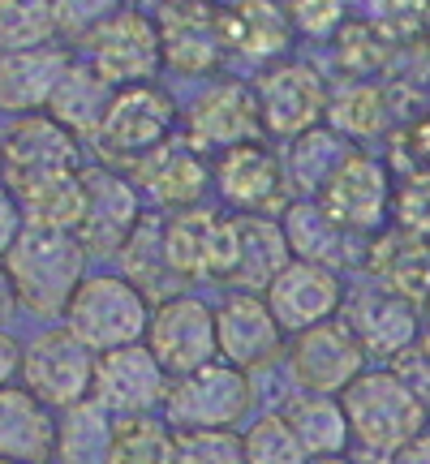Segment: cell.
Instances as JSON below:
<instances>
[{"mask_svg":"<svg viewBox=\"0 0 430 464\" xmlns=\"http://www.w3.org/2000/svg\"><path fill=\"white\" fill-rule=\"evenodd\" d=\"M9 280H14L22 318L31 327H52L65 323V310L78 284L91 276V254L78 241V232H39L26 228L17 237V246L0 258Z\"/></svg>","mask_w":430,"mask_h":464,"instance_id":"6da1fadb","label":"cell"},{"mask_svg":"<svg viewBox=\"0 0 430 464\" xmlns=\"http://www.w3.org/2000/svg\"><path fill=\"white\" fill-rule=\"evenodd\" d=\"M181 133V91L172 82H138L121 86L112 95V108L103 116L95 142L86 147L91 164L133 168L142 155L164 147Z\"/></svg>","mask_w":430,"mask_h":464,"instance_id":"7a4b0ae2","label":"cell"},{"mask_svg":"<svg viewBox=\"0 0 430 464\" xmlns=\"http://www.w3.org/2000/svg\"><path fill=\"white\" fill-rule=\"evenodd\" d=\"M340 400H345L348 430H353V451L396 456L417 434L430 430L426 400L417 396L392 365H370Z\"/></svg>","mask_w":430,"mask_h":464,"instance_id":"3957f363","label":"cell"},{"mask_svg":"<svg viewBox=\"0 0 430 464\" xmlns=\"http://www.w3.org/2000/svg\"><path fill=\"white\" fill-rule=\"evenodd\" d=\"M267 400L271 392L263 379L215 357L181 379H172L164 421L172 430H241Z\"/></svg>","mask_w":430,"mask_h":464,"instance_id":"277c9868","label":"cell"},{"mask_svg":"<svg viewBox=\"0 0 430 464\" xmlns=\"http://www.w3.org/2000/svg\"><path fill=\"white\" fill-rule=\"evenodd\" d=\"M155 301L130 284L116 266H91V276L78 284V293L65 310V327L83 340L91 353L147 344Z\"/></svg>","mask_w":430,"mask_h":464,"instance_id":"5b68a950","label":"cell"},{"mask_svg":"<svg viewBox=\"0 0 430 464\" xmlns=\"http://www.w3.org/2000/svg\"><path fill=\"white\" fill-rule=\"evenodd\" d=\"M164 254L185 288L224 293L241 258V219L220 202L164 216Z\"/></svg>","mask_w":430,"mask_h":464,"instance_id":"8992f818","label":"cell"},{"mask_svg":"<svg viewBox=\"0 0 430 464\" xmlns=\"http://www.w3.org/2000/svg\"><path fill=\"white\" fill-rule=\"evenodd\" d=\"M254 95H259V112H263V133L284 147L298 133L327 125L331 95H336V78L323 65V56H288L280 65L259 69L254 78Z\"/></svg>","mask_w":430,"mask_h":464,"instance_id":"52a82bcc","label":"cell"},{"mask_svg":"<svg viewBox=\"0 0 430 464\" xmlns=\"http://www.w3.org/2000/svg\"><path fill=\"white\" fill-rule=\"evenodd\" d=\"M181 138L194 142L202 155H220L241 142H259L263 133V112L254 82L237 69H224L199 86L181 91Z\"/></svg>","mask_w":430,"mask_h":464,"instance_id":"ba28073f","label":"cell"},{"mask_svg":"<svg viewBox=\"0 0 430 464\" xmlns=\"http://www.w3.org/2000/svg\"><path fill=\"white\" fill-rule=\"evenodd\" d=\"M95 365L100 353L78 340L65 323L52 327H26V348H22V387L34 392L48 409L69 413L95 396Z\"/></svg>","mask_w":430,"mask_h":464,"instance_id":"9c48e42d","label":"cell"},{"mask_svg":"<svg viewBox=\"0 0 430 464\" xmlns=\"http://www.w3.org/2000/svg\"><path fill=\"white\" fill-rule=\"evenodd\" d=\"M215 172V202L232 216H263L280 219L293 207V185L284 172V155L271 138L241 142L232 150H220L211 160Z\"/></svg>","mask_w":430,"mask_h":464,"instance_id":"30bf717a","label":"cell"},{"mask_svg":"<svg viewBox=\"0 0 430 464\" xmlns=\"http://www.w3.org/2000/svg\"><path fill=\"white\" fill-rule=\"evenodd\" d=\"M151 17H155V26H160L164 78L177 86V91L199 86L229 69V52H224L215 0H164Z\"/></svg>","mask_w":430,"mask_h":464,"instance_id":"8fae6325","label":"cell"},{"mask_svg":"<svg viewBox=\"0 0 430 464\" xmlns=\"http://www.w3.org/2000/svg\"><path fill=\"white\" fill-rule=\"evenodd\" d=\"M86 65L100 78L121 91V86L138 82H168L164 78V48H160V26L147 9H138L133 0H125L100 31L78 48Z\"/></svg>","mask_w":430,"mask_h":464,"instance_id":"7c38bea8","label":"cell"},{"mask_svg":"<svg viewBox=\"0 0 430 464\" xmlns=\"http://www.w3.org/2000/svg\"><path fill=\"white\" fill-rule=\"evenodd\" d=\"M366 370H370V357L357 344V335L348 332L345 318H331V323H318L310 332L288 335L280 387L318 392V396H345Z\"/></svg>","mask_w":430,"mask_h":464,"instance_id":"4fadbf2b","label":"cell"},{"mask_svg":"<svg viewBox=\"0 0 430 464\" xmlns=\"http://www.w3.org/2000/svg\"><path fill=\"white\" fill-rule=\"evenodd\" d=\"M392 198H396V168L383 150L370 147L348 150V160L318 194L323 211L357 237H379L383 228H392Z\"/></svg>","mask_w":430,"mask_h":464,"instance_id":"5bb4252c","label":"cell"},{"mask_svg":"<svg viewBox=\"0 0 430 464\" xmlns=\"http://www.w3.org/2000/svg\"><path fill=\"white\" fill-rule=\"evenodd\" d=\"M215 327H220V357L254 379H280L288 332L263 293H215Z\"/></svg>","mask_w":430,"mask_h":464,"instance_id":"9a60e30c","label":"cell"},{"mask_svg":"<svg viewBox=\"0 0 430 464\" xmlns=\"http://www.w3.org/2000/svg\"><path fill=\"white\" fill-rule=\"evenodd\" d=\"M340 318L348 323V332L357 335V344L366 348L370 365H396L405 353L417 348L426 310H417L414 301L387 293L383 284L366 280V276H353Z\"/></svg>","mask_w":430,"mask_h":464,"instance_id":"2e32d148","label":"cell"},{"mask_svg":"<svg viewBox=\"0 0 430 464\" xmlns=\"http://www.w3.org/2000/svg\"><path fill=\"white\" fill-rule=\"evenodd\" d=\"M83 181H86V216L83 228H78V241L86 246L95 266H112L116 254L125 249V241L147 219V198L138 194L130 172L108 164H86Z\"/></svg>","mask_w":430,"mask_h":464,"instance_id":"e0dca14e","label":"cell"},{"mask_svg":"<svg viewBox=\"0 0 430 464\" xmlns=\"http://www.w3.org/2000/svg\"><path fill=\"white\" fill-rule=\"evenodd\" d=\"M215 14H220L229 69L237 73L254 78L259 69L298 56L301 39L288 22L284 0H215Z\"/></svg>","mask_w":430,"mask_h":464,"instance_id":"ac0fdd59","label":"cell"},{"mask_svg":"<svg viewBox=\"0 0 430 464\" xmlns=\"http://www.w3.org/2000/svg\"><path fill=\"white\" fill-rule=\"evenodd\" d=\"M125 172L138 185V194L147 198V211H160V216H177V211H194V207L215 202L211 155H202L181 133L164 147H155L151 155H142Z\"/></svg>","mask_w":430,"mask_h":464,"instance_id":"d6986e66","label":"cell"},{"mask_svg":"<svg viewBox=\"0 0 430 464\" xmlns=\"http://www.w3.org/2000/svg\"><path fill=\"white\" fill-rule=\"evenodd\" d=\"M147 348L160 357L172 379L220 357V327H215V293L190 288L155 305Z\"/></svg>","mask_w":430,"mask_h":464,"instance_id":"ffe728a7","label":"cell"},{"mask_svg":"<svg viewBox=\"0 0 430 464\" xmlns=\"http://www.w3.org/2000/svg\"><path fill=\"white\" fill-rule=\"evenodd\" d=\"M168 392H172V374H168L160 357L147 344L112 348L100 353L95 365V404L112 417H147L164 413Z\"/></svg>","mask_w":430,"mask_h":464,"instance_id":"44dd1931","label":"cell"},{"mask_svg":"<svg viewBox=\"0 0 430 464\" xmlns=\"http://www.w3.org/2000/svg\"><path fill=\"white\" fill-rule=\"evenodd\" d=\"M0 138H5V185L91 164L86 147L52 112L9 116L0 121Z\"/></svg>","mask_w":430,"mask_h":464,"instance_id":"7402d4cb","label":"cell"},{"mask_svg":"<svg viewBox=\"0 0 430 464\" xmlns=\"http://www.w3.org/2000/svg\"><path fill=\"white\" fill-rule=\"evenodd\" d=\"M348 280H353V276H340V271H331V266L293 258V263L276 276V284L267 288L263 297H267V305L276 310L284 332L298 335V332L318 327V323L340 318L345 297H348Z\"/></svg>","mask_w":430,"mask_h":464,"instance_id":"603a6c76","label":"cell"},{"mask_svg":"<svg viewBox=\"0 0 430 464\" xmlns=\"http://www.w3.org/2000/svg\"><path fill=\"white\" fill-rule=\"evenodd\" d=\"M78 61V48L69 44H44V48L0 52V121L26 112H48L52 95L69 65Z\"/></svg>","mask_w":430,"mask_h":464,"instance_id":"cb8c5ba5","label":"cell"},{"mask_svg":"<svg viewBox=\"0 0 430 464\" xmlns=\"http://www.w3.org/2000/svg\"><path fill=\"white\" fill-rule=\"evenodd\" d=\"M280 224H284L288 246H293V258L331 266V271H340V276H357V271H362L370 237L348 232L340 219H331L327 211H323L318 198H293V207L280 216Z\"/></svg>","mask_w":430,"mask_h":464,"instance_id":"d4e9b609","label":"cell"},{"mask_svg":"<svg viewBox=\"0 0 430 464\" xmlns=\"http://www.w3.org/2000/svg\"><path fill=\"white\" fill-rule=\"evenodd\" d=\"M56 434H61V413L56 409H48L22 382L0 387V460L52 464Z\"/></svg>","mask_w":430,"mask_h":464,"instance_id":"484cf974","label":"cell"},{"mask_svg":"<svg viewBox=\"0 0 430 464\" xmlns=\"http://www.w3.org/2000/svg\"><path fill=\"white\" fill-rule=\"evenodd\" d=\"M357 276L414 301L417 310H430V241H422V237L383 228L379 237H370V249H366V263Z\"/></svg>","mask_w":430,"mask_h":464,"instance_id":"4316f807","label":"cell"},{"mask_svg":"<svg viewBox=\"0 0 430 464\" xmlns=\"http://www.w3.org/2000/svg\"><path fill=\"white\" fill-rule=\"evenodd\" d=\"M271 400L288 417V426L301 439V448H306L310 460H327V456H348L353 451V430H348V413L340 396L280 387V392H271Z\"/></svg>","mask_w":430,"mask_h":464,"instance_id":"83f0119b","label":"cell"},{"mask_svg":"<svg viewBox=\"0 0 430 464\" xmlns=\"http://www.w3.org/2000/svg\"><path fill=\"white\" fill-rule=\"evenodd\" d=\"M405 39L387 34L379 22L366 14H353L340 26V34L323 48V65L331 69L336 82H370V78H387V69L396 61V48Z\"/></svg>","mask_w":430,"mask_h":464,"instance_id":"f1b7e54d","label":"cell"},{"mask_svg":"<svg viewBox=\"0 0 430 464\" xmlns=\"http://www.w3.org/2000/svg\"><path fill=\"white\" fill-rule=\"evenodd\" d=\"M17 207L26 216V228L39 232H78L86 216V181L83 168H69V172H48V177H26L14 181Z\"/></svg>","mask_w":430,"mask_h":464,"instance_id":"f546056e","label":"cell"},{"mask_svg":"<svg viewBox=\"0 0 430 464\" xmlns=\"http://www.w3.org/2000/svg\"><path fill=\"white\" fill-rule=\"evenodd\" d=\"M112 95H116V86L108 82V78H100V73L78 56V61L69 65V73L61 78V86H56L48 112L56 116L83 147H91L103 125V116H108V108H112Z\"/></svg>","mask_w":430,"mask_h":464,"instance_id":"4dcf8cb0","label":"cell"},{"mask_svg":"<svg viewBox=\"0 0 430 464\" xmlns=\"http://www.w3.org/2000/svg\"><path fill=\"white\" fill-rule=\"evenodd\" d=\"M241 219V258L224 293H267L276 276L293 263V246L284 237L280 219L263 216H237Z\"/></svg>","mask_w":430,"mask_h":464,"instance_id":"1f68e13d","label":"cell"},{"mask_svg":"<svg viewBox=\"0 0 430 464\" xmlns=\"http://www.w3.org/2000/svg\"><path fill=\"white\" fill-rule=\"evenodd\" d=\"M116 271L125 276L130 284H138L142 293H147L155 305L168 297H177V293H190L181 284V276L168 266V254H164V216L160 211H147V219L138 224L125 249L116 254Z\"/></svg>","mask_w":430,"mask_h":464,"instance_id":"d6a6232c","label":"cell"},{"mask_svg":"<svg viewBox=\"0 0 430 464\" xmlns=\"http://www.w3.org/2000/svg\"><path fill=\"white\" fill-rule=\"evenodd\" d=\"M348 150H353V142L340 130H331V125H315V130L298 133L293 142H284L280 155L293 194L298 198H318L323 185L336 177V168L348 160Z\"/></svg>","mask_w":430,"mask_h":464,"instance_id":"836d02e7","label":"cell"},{"mask_svg":"<svg viewBox=\"0 0 430 464\" xmlns=\"http://www.w3.org/2000/svg\"><path fill=\"white\" fill-rule=\"evenodd\" d=\"M112 448V413H103L95 400L61 413V434H56V456L52 464H108Z\"/></svg>","mask_w":430,"mask_h":464,"instance_id":"e575fe53","label":"cell"},{"mask_svg":"<svg viewBox=\"0 0 430 464\" xmlns=\"http://www.w3.org/2000/svg\"><path fill=\"white\" fill-rule=\"evenodd\" d=\"M172 448H177V430L164 421V413L112 417L108 464H172Z\"/></svg>","mask_w":430,"mask_h":464,"instance_id":"d590c367","label":"cell"},{"mask_svg":"<svg viewBox=\"0 0 430 464\" xmlns=\"http://www.w3.org/2000/svg\"><path fill=\"white\" fill-rule=\"evenodd\" d=\"M241 451H246V464H310L288 417L276 409V400H267L241 426Z\"/></svg>","mask_w":430,"mask_h":464,"instance_id":"8d00e7d4","label":"cell"},{"mask_svg":"<svg viewBox=\"0 0 430 464\" xmlns=\"http://www.w3.org/2000/svg\"><path fill=\"white\" fill-rule=\"evenodd\" d=\"M56 5L52 0H0V52L56 44Z\"/></svg>","mask_w":430,"mask_h":464,"instance_id":"74e56055","label":"cell"},{"mask_svg":"<svg viewBox=\"0 0 430 464\" xmlns=\"http://www.w3.org/2000/svg\"><path fill=\"white\" fill-rule=\"evenodd\" d=\"M284 9H288V22H293L298 39L310 44V48H327L340 34V26L357 14L353 0H284Z\"/></svg>","mask_w":430,"mask_h":464,"instance_id":"f35d334b","label":"cell"},{"mask_svg":"<svg viewBox=\"0 0 430 464\" xmlns=\"http://www.w3.org/2000/svg\"><path fill=\"white\" fill-rule=\"evenodd\" d=\"M172 464H246L241 430H177Z\"/></svg>","mask_w":430,"mask_h":464,"instance_id":"ab89813d","label":"cell"},{"mask_svg":"<svg viewBox=\"0 0 430 464\" xmlns=\"http://www.w3.org/2000/svg\"><path fill=\"white\" fill-rule=\"evenodd\" d=\"M392 228L430 241V172H396V198H392Z\"/></svg>","mask_w":430,"mask_h":464,"instance_id":"60d3db41","label":"cell"},{"mask_svg":"<svg viewBox=\"0 0 430 464\" xmlns=\"http://www.w3.org/2000/svg\"><path fill=\"white\" fill-rule=\"evenodd\" d=\"M52 5H56V31H61V44L83 48L86 39L100 31L103 22H108L125 0H52Z\"/></svg>","mask_w":430,"mask_h":464,"instance_id":"b9f144b4","label":"cell"},{"mask_svg":"<svg viewBox=\"0 0 430 464\" xmlns=\"http://www.w3.org/2000/svg\"><path fill=\"white\" fill-rule=\"evenodd\" d=\"M426 9H430V0H366L362 14L370 22H379L383 31L396 34V39H417Z\"/></svg>","mask_w":430,"mask_h":464,"instance_id":"7bdbcfd3","label":"cell"},{"mask_svg":"<svg viewBox=\"0 0 430 464\" xmlns=\"http://www.w3.org/2000/svg\"><path fill=\"white\" fill-rule=\"evenodd\" d=\"M26 232V216H22V207H17L14 189L9 185H0V258L17 246V237Z\"/></svg>","mask_w":430,"mask_h":464,"instance_id":"ee69618b","label":"cell"},{"mask_svg":"<svg viewBox=\"0 0 430 464\" xmlns=\"http://www.w3.org/2000/svg\"><path fill=\"white\" fill-rule=\"evenodd\" d=\"M22 348H26V332H0V387L22 379Z\"/></svg>","mask_w":430,"mask_h":464,"instance_id":"f6af8a7d","label":"cell"},{"mask_svg":"<svg viewBox=\"0 0 430 464\" xmlns=\"http://www.w3.org/2000/svg\"><path fill=\"white\" fill-rule=\"evenodd\" d=\"M0 332H22V305H17L14 280H9L5 263H0Z\"/></svg>","mask_w":430,"mask_h":464,"instance_id":"bcb514c9","label":"cell"},{"mask_svg":"<svg viewBox=\"0 0 430 464\" xmlns=\"http://www.w3.org/2000/svg\"><path fill=\"white\" fill-rule=\"evenodd\" d=\"M392 464H430V430L417 434L409 448H400L396 456H392Z\"/></svg>","mask_w":430,"mask_h":464,"instance_id":"7dc6e473","label":"cell"},{"mask_svg":"<svg viewBox=\"0 0 430 464\" xmlns=\"http://www.w3.org/2000/svg\"><path fill=\"white\" fill-rule=\"evenodd\" d=\"M422 362H430V310H426V323H422V335H417V348H414Z\"/></svg>","mask_w":430,"mask_h":464,"instance_id":"c3c4849f","label":"cell"},{"mask_svg":"<svg viewBox=\"0 0 430 464\" xmlns=\"http://www.w3.org/2000/svg\"><path fill=\"white\" fill-rule=\"evenodd\" d=\"M310 464H357V451H348V456H327V460H310Z\"/></svg>","mask_w":430,"mask_h":464,"instance_id":"681fc988","label":"cell"},{"mask_svg":"<svg viewBox=\"0 0 430 464\" xmlns=\"http://www.w3.org/2000/svg\"><path fill=\"white\" fill-rule=\"evenodd\" d=\"M417 39H422V44L430 48V9H426V17H422V34H417Z\"/></svg>","mask_w":430,"mask_h":464,"instance_id":"f907efd6","label":"cell"},{"mask_svg":"<svg viewBox=\"0 0 430 464\" xmlns=\"http://www.w3.org/2000/svg\"><path fill=\"white\" fill-rule=\"evenodd\" d=\"M0 185H5V138H0Z\"/></svg>","mask_w":430,"mask_h":464,"instance_id":"816d5d0a","label":"cell"},{"mask_svg":"<svg viewBox=\"0 0 430 464\" xmlns=\"http://www.w3.org/2000/svg\"><path fill=\"white\" fill-rule=\"evenodd\" d=\"M0 464H17V460H0Z\"/></svg>","mask_w":430,"mask_h":464,"instance_id":"f5cc1de1","label":"cell"}]
</instances>
